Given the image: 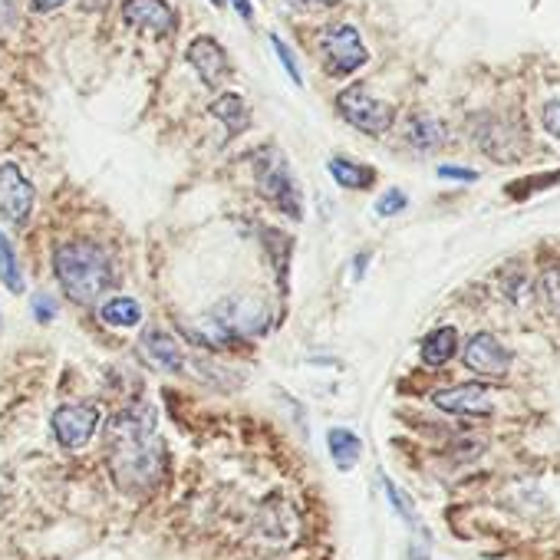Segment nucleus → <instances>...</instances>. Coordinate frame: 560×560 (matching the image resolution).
I'll use <instances>...</instances> for the list:
<instances>
[{
    "instance_id": "a878e982",
    "label": "nucleus",
    "mask_w": 560,
    "mask_h": 560,
    "mask_svg": "<svg viewBox=\"0 0 560 560\" xmlns=\"http://www.w3.org/2000/svg\"><path fill=\"white\" fill-rule=\"evenodd\" d=\"M30 310H33V317H37L40 323H50L56 317V300L50 294H37L30 300Z\"/></svg>"
},
{
    "instance_id": "7c9ffc66",
    "label": "nucleus",
    "mask_w": 560,
    "mask_h": 560,
    "mask_svg": "<svg viewBox=\"0 0 560 560\" xmlns=\"http://www.w3.org/2000/svg\"><path fill=\"white\" fill-rule=\"evenodd\" d=\"M66 0H33V10H37V14H50V10H56V7H63Z\"/></svg>"
},
{
    "instance_id": "72a5a7b5",
    "label": "nucleus",
    "mask_w": 560,
    "mask_h": 560,
    "mask_svg": "<svg viewBox=\"0 0 560 560\" xmlns=\"http://www.w3.org/2000/svg\"><path fill=\"white\" fill-rule=\"evenodd\" d=\"M366 261H369V254H360V257H356V277H363V271H366L363 264H366Z\"/></svg>"
},
{
    "instance_id": "2eb2a0df",
    "label": "nucleus",
    "mask_w": 560,
    "mask_h": 560,
    "mask_svg": "<svg viewBox=\"0 0 560 560\" xmlns=\"http://www.w3.org/2000/svg\"><path fill=\"white\" fill-rule=\"evenodd\" d=\"M208 109H211V116H215L218 122H224L228 139L241 136V132L248 129V122H251V112H248V106H244V99L238 93H221Z\"/></svg>"
},
{
    "instance_id": "20e7f679",
    "label": "nucleus",
    "mask_w": 560,
    "mask_h": 560,
    "mask_svg": "<svg viewBox=\"0 0 560 560\" xmlns=\"http://www.w3.org/2000/svg\"><path fill=\"white\" fill-rule=\"evenodd\" d=\"M336 109H340V116L350 122L353 129L366 132V136H383V132L392 129V122H396V109L383 99H376L363 83H353L346 86L340 96H336Z\"/></svg>"
},
{
    "instance_id": "ddd939ff",
    "label": "nucleus",
    "mask_w": 560,
    "mask_h": 560,
    "mask_svg": "<svg viewBox=\"0 0 560 560\" xmlns=\"http://www.w3.org/2000/svg\"><path fill=\"white\" fill-rule=\"evenodd\" d=\"M432 402L442 412H452V416H491V389L481 383L439 389Z\"/></svg>"
},
{
    "instance_id": "c9c22d12",
    "label": "nucleus",
    "mask_w": 560,
    "mask_h": 560,
    "mask_svg": "<svg viewBox=\"0 0 560 560\" xmlns=\"http://www.w3.org/2000/svg\"><path fill=\"white\" fill-rule=\"evenodd\" d=\"M317 4H336V0H317Z\"/></svg>"
},
{
    "instance_id": "b1692460",
    "label": "nucleus",
    "mask_w": 560,
    "mask_h": 560,
    "mask_svg": "<svg viewBox=\"0 0 560 560\" xmlns=\"http://www.w3.org/2000/svg\"><path fill=\"white\" fill-rule=\"evenodd\" d=\"M409 205V198L399 192V188H389V192L376 201V215H383V218H392V215H399L402 208Z\"/></svg>"
},
{
    "instance_id": "39448f33",
    "label": "nucleus",
    "mask_w": 560,
    "mask_h": 560,
    "mask_svg": "<svg viewBox=\"0 0 560 560\" xmlns=\"http://www.w3.org/2000/svg\"><path fill=\"white\" fill-rule=\"evenodd\" d=\"M320 60L330 76H350L369 60V50L353 24H333L320 37Z\"/></svg>"
},
{
    "instance_id": "473e14b6",
    "label": "nucleus",
    "mask_w": 560,
    "mask_h": 560,
    "mask_svg": "<svg viewBox=\"0 0 560 560\" xmlns=\"http://www.w3.org/2000/svg\"><path fill=\"white\" fill-rule=\"evenodd\" d=\"M409 560H429V551H425L422 544H412L409 547Z\"/></svg>"
},
{
    "instance_id": "dca6fc26",
    "label": "nucleus",
    "mask_w": 560,
    "mask_h": 560,
    "mask_svg": "<svg viewBox=\"0 0 560 560\" xmlns=\"http://www.w3.org/2000/svg\"><path fill=\"white\" fill-rule=\"evenodd\" d=\"M327 448H330L333 465L340 468V472H350L363 455V442L353 429H330L327 432Z\"/></svg>"
},
{
    "instance_id": "9d476101",
    "label": "nucleus",
    "mask_w": 560,
    "mask_h": 560,
    "mask_svg": "<svg viewBox=\"0 0 560 560\" xmlns=\"http://www.w3.org/2000/svg\"><path fill=\"white\" fill-rule=\"evenodd\" d=\"M139 353H142V360L149 363L152 369H159V373H182V369H185L182 343H178L175 336L168 330H162V327L142 330Z\"/></svg>"
},
{
    "instance_id": "f704fd0d",
    "label": "nucleus",
    "mask_w": 560,
    "mask_h": 560,
    "mask_svg": "<svg viewBox=\"0 0 560 560\" xmlns=\"http://www.w3.org/2000/svg\"><path fill=\"white\" fill-rule=\"evenodd\" d=\"M211 4H215V7H224V0H211Z\"/></svg>"
},
{
    "instance_id": "1a4fd4ad",
    "label": "nucleus",
    "mask_w": 560,
    "mask_h": 560,
    "mask_svg": "<svg viewBox=\"0 0 560 560\" xmlns=\"http://www.w3.org/2000/svg\"><path fill=\"white\" fill-rule=\"evenodd\" d=\"M188 63L195 66L198 80L205 83L208 89H218L224 80L231 76V60L228 53H224V47L218 40L211 37H195L192 43H188Z\"/></svg>"
},
{
    "instance_id": "4be33fe9",
    "label": "nucleus",
    "mask_w": 560,
    "mask_h": 560,
    "mask_svg": "<svg viewBox=\"0 0 560 560\" xmlns=\"http://www.w3.org/2000/svg\"><path fill=\"white\" fill-rule=\"evenodd\" d=\"M0 284H4L10 294H24V271H20L14 244L4 238V231H0Z\"/></svg>"
},
{
    "instance_id": "423d86ee",
    "label": "nucleus",
    "mask_w": 560,
    "mask_h": 560,
    "mask_svg": "<svg viewBox=\"0 0 560 560\" xmlns=\"http://www.w3.org/2000/svg\"><path fill=\"white\" fill-rule=\"evenodd\" d=\"M53 435L63 448H83L99 429V409L93 402H76V406H60L53 412Z\"/></svg>"
},
{
    "instance_id": "c85d7f7f",
    "label": "nucleus",
    "mask_w": 560,
    "mask_h": 560,
    "mask_svg": "<svg viewBox=\"0 0 560 560\" xmlns=\"http://www.w3.org/2000/svg\"><path fill=\"white\" fill-rule=\"evenodd\" d=\"M439 178H452V182H478V172L472 168H455V165H442Z\"/></svg>"
},
{
    "instance_id": "c756f323",
    "label": "nucleus",
    "mask_w": 560,
    "mask_h": 560,
    "mask_svg": "<svg viewBox=\"0 0 560 560\" xmlns=\"http://www.w3.org/2000/svg\"><path fill=\"white\" fill-rule=\"evenodd\" d=\"M17 20V0H0V27Z\"/></svg>"
},
{
    "instance_id": "a211bd4d",
    "label": "nucleus",
    "mask_w": 560,
    "mask_h": 560,
    "mask_svg": "<svg viewBox=\"0 0 560 560\" xmlns=\"http://www.w3.org/2000/svg\"><path fill=\"white\" fill-rule=\"evenodd\" d=\"M455 353H458V330L455 327H439L422 340V363L425 366L439 369L452 360Z\"/></svg>"
},
{
    "instance_id": "7ed1b4c3",
    "label": "nucleus",
    "mask_w": 560,
    "mask_h": 560,
    "mask_svg": "<svg viewBox=\"0 0 560 560\" xmlns=\"http://www.w3.org/2000/svg\"><path fill=\"white\" fill-rule=\"evenodd\" d=\"M254 175H257V185H261V195L271 198L287 218L294 221L304 218V195H300L284 155L277 149H261L254 155Z\"/></svg>"
},
{
    "instance_id": "2f4dec72",
    "label": "nucleus",
    "mask_w": 560,
    "mask_h": 560,
    "mask_svg": "<svg viewBox=\"0 0 560 560\" xmlns=\"http://www.w3.org/2000/svg\"><path fill=\"white\" fill-rule=\"evenodd\" d=\"M231 4H234V10H238V14L251 24V20H254V7H251V0H231Z\"/></svg>"
},
{
    "instance_id": "f8f14e48",
    "label": "nucleus",
    "mask_w": 560,
    "mask_h": 560,
    "mask_svg": "<svg viewBox=\"0 0 560 560\" xmlns=\"http://www.w3.org/2000/svg\"><path fill=\"white\" fill-rule=\"evenodd\" d=\"M478 145H481V152L491 155V159L514 162L521 155V145H524L521 126L518 122H501L495 116H488L478 126Z\"/></svg>"
},
{
    "instance_id": "9b49d317",
    "label": "nucleus",
    "mask_w": 560,
    "mask_h": 560,
    "mask_svg": "<svg viewBox=\"0 0 560 560\" xmlns=\"http://www.w3.org/2000/svg\"><path fill=\"white\" fill-rule=\"evenodd\" d=\"M122 17H126L129 27L152 33V37H168L178 27L175 10L165 0H126L122 4Z\"/></svg>"
},
{
    "instance_id": "6e6552de",
    "label": "nucleus",
    "mask_w": 560,
    "mask_h": 560,
    "mask_svg": "<svg viewBox=\"0 0 560 560\" xmlns=\"http://www.w3.org/2000/svg\"><path fill=\"white\" fill-rule=\"evenodd\" d=\"M462 360L472 373L485 379H504L511 369V353L504 350L498 336H491V333H475L472 340L465 343Z\"/></svg>"
},
{
    "instance_id": "cd10ccee",
    "label": "nucleus",
    "mask_w": 560,
    "mask_h": 560,
    "mask_svg": "<svg viewBox=\"0 0 560 560\" xmlns=\"http://www.w3.org/2000/svg\"><path fill=\"white\" fill-rule=\"evenodd\" d=\"M386 495H389V501H392V508H396V514H402V518H406L409 524H412V508H409V501H406V495H402V491L392 485V481H386Z\"/></svg>"
},
{
    "instance_id": "6ab92c4d",
    "label": "nucleus",
    "mask_w": 560,
    "mask_h": 560,
    "mask_svg": "<svg viewBox=\"0 0 560 560\" xmlns=\"http://www.w3.org/2000/svg\"><path fill=\"white\" fill-rule=\"evenodd\" d=\"M406 142L419 152H435L445 145V126L432 116H412L406 126Z\"/></svg>"
},
{
    "instance_id": "bb28decb",
    "label": "nucleus",
    "mask_w": 560,
    "mask_h": 560,
    "mask_svg": "<svg viewBox=\"0 0 560 560\" xmlns=\"http://www.w3.org/2000/svg\"><path fill=\"white\" fill-rule=\"evenodd\" d=\"M541 122H544V129L551 132L554 139H560V99H551V103H544Z\"/></svg>"
},
{
    "instance_id": "393cba45",
    "label": "nucleus",
    "mask_w": 560,
    "mask_h": 560,
    "mask_svg": "<svg viewBox=\"0 0 560 560\" xmlns=\"http://www.w3.org/2000/svg\"><path fill=\"white\" fill-rule=\"evenodd\" d=\"M271 43H274V50H277V56H280V63H284V70H287L290 80H294L297 86H304V76H300V70H297V60H294V53L287 50V43L280 40L277 33H271Z\"/></svg>"
},
{
    "instance_id": "4468645a",
    "label": "nucleus",
    "mask_w": 560,
    "mask_h": 560,
    "mask_svg": "<svg viewBox=\"0 0 560 560\" xmlns=\"http://www.w3.org/2000/svg\"><path fill=\"white\" fill-rule=\"evenodd\" d=\"M215 320H221L224 327H228L234 340L267 330V310L257 304V300H241V297L224 300V304L215 310Z\"/></svg>"
},
{
    "instance_id": "f3484780",
    "label": "nucleus",
    "mask_w": 560,
    "mask_h": 560,
    "mask_svg": "<svg viewBox=\"0 0 560 560\" xmlns=\"http://www.w3.org/2000/svg\"><path fill=\"white\" fill-rule=\"evenodd\" d=\"M330 175H333L336 185L350 188V192H366V188L376 182V168L360 165V162H353V159H343V155L330 159Z\"/></svg>"
},
{
    "instance_id": "f03ea898",
    "label": "nucleus",
    "mask_w": 560,
    "mask_h": 560,
    "mask_svg": "<svg viewBox=\"0 0 560 560\" xmlns=\"http://www.w3.org/2000/svg\"><path fill=\"white\" fill-rule=\"evenodd\" d=\"M53 274L60 280L63 294L73 304L93 307L99 304L112 287H116L119 271L112 254L96 241H66L53 251Z\"/></svg>"
},
{
    "instance_id": "f257e3e1",
    "label": "nucleus",
    "mask_w": 560,
    "mask_h": 560,
    "mask_svg": "<svg viewBox=\"0 0 560 560\" xmlns=\"http://www.w3.org/2000/svg\"><path fill=\"white\" fill-rule=\"evenodd\" d=\"M109 468L126 491H145L159 485L165 468V445L155 435V409L132 406L106 422Z\"/></svg>"
},
{
    "instance_id": "412c9836",
    "label": "nucleus",
    "mask_w": 560,
    "mask_h": 560,
    "mask_svg": "<svg viewBox=\"0 0 560 560\" xmlns=\"http://www.w3.org/2000/svg\"><path fill=\"white\" fill-rule=\"evenodd\" d=\"M264 248H267V254L274 257V267H277L280 287H287V267H290V251H294V241H290V234L277 231V228H267V231H264Z\"/></svg>"
},
{
    "instance_id": "0eeeda50",
    "label": "nucleus",
    "mask_w": 560,
    "mask_h": 560,
    "mask_svg": "<svg viewBox=\"0 0 560 560\" xmlns=\"http://www.w3.org/2000/svg\"><path fill=\"white\" fill-rule=\"evenodd\" d=\"M33 185L30 178L20 172V165L4 162L0 165V215L10 224H27L30 211H33Z\"/></svg>"
},
{
    "instance_id": "5701e85b",
    "label": "nucleus",
    "mask_w": 560,
    "mask_h": 560,
    "mask_svg": "<svg viewBox=\"0 0 560 560\" xmlns=\"http://www.w3.org/2000/svg\"><path fill=\"white\" fill-rule=\"evenodd\" d=\"M541 290H544L547 304L560 313V261L557 257H547L541 264Z\"/></svg>"
},
{
    "instance_id": "aec40b11",
    "label": "nucleus",
    "mask_w": 560,
    "mask_h": 560,
    "mask_svg": "<svg viewBox=\"0 0 560 560\" xmlns=\"http://www.w3.org/2000/svg\"><path fill=\"white\" fill-rule=\"evenodd\" d=\"M99 320L106 327H119V330H132L142 323V304L132 297H109L103 307H99Z\"/></svg>"
}]
</instances>
